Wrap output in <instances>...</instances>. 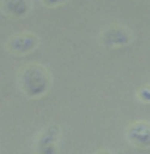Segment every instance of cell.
I'll return each mask as SVG.
<instances>
[{"label": "cell", "instance_id": "277c9868", "mask_svg": "<svg viewBox=\"0 0 150 154\" xmlns=\"http://www.w3.org/2000/svg\"><path fill=\"white\" fill-rule=\"evenodd\" d=\"M60 138V129L56 125H50L46 128L37 139V151L43 154L56 153L57 141Z\"/></svg>", "mask_w": 150, "mask_h": 154}, {"label": "cell", "instance_id": "5b68a950", "mask_svg": "<svg viewBox=\"0 0 150 154\" xmlns=\"http://www.w3.org/2000/svg\"><path fill=\"white\" fill-rule=\"evenodd\" d=\"M128 139L138 148L150 147V123L147 122H135L128 128Z\"/></svg>", "mask_w": 150, "mask_h": 154}, {"label": "cell", "instance_id": "8992f818", "mask_svg": "<svg viewBox=\"0 0 150 154\" xmlns=\"http://www.w3.org/2000/svg\"><path fill=\"white\" fill-rule=\"evenodd\" d=\"M31 9V0H1V11L10 18H24Z\"/></svg>", "mask_w": 150, "mask_h": 154}, {"label": "cell", "instance_id": "52a82bcc", "mask_svg": "<svg viewBox=\"0 0 150 154\" xmlns=\"http://www.w3.org/2000/svg\"><path fill=\"white\" fill-rule=\"evenodd\" d=\"M137 96H138V99H140L141 102L150 104V85L140 88V91L137 92Z\"/></svg>", "mask_w": 150, "mask_h": 154}, {"label": "cell", "instance_id": "7a4b0ae2", "mask_svg": "<svg viewBox=\"0 0 150 154\" xmlns=\"http://www.w3.org/2000/svg\"><path fill=\"white\" fill-rule=\"evenodd\" d=\"M7 49L13 55H27L38 46V37L31 33L16 34L7 40Z\"/></svg>", "mask_w": 150, "mask_h": 154}, {"label": "cell", "instance_id": "ba28073f", "mask_svg": "<svg viewBox=\"0 0 150 154\" xmlns=\"http://www.w3.org/2000/svg\"><path fill=\"white\" fill-rule=\"evenodd\" d=\"M44 6H49V8H56L60 5H65L68 0H41Z\"/></svg>", "mask_w": 150, "mask_h": 154}, {"label": "cell", "instance_id": "3957f363", "mask_svg": "<svg viewBox=\"0 0 150 154\" xmlns=\"http://www.w3.org/2000/svg\"><path fill=\"white\" fill-rule=\"evenodd\" d=\"M131 31L128 28L115 25V27H109L103 31L102 43L106 48H121V46L128 45L131 42Z\"/></svg>", "mask_w": 150, "mask_h": 154}, {"label": "cell", "instance_id": "6da1fadb", "mask_svg": "<svg viewBox=\"0 0 150 154\" xmlns=\"http://www.w3.org/2000/svg\"><path fill=\"white\" fill-rule=\"evenodd\" d=\"M19 86L28 98H40L49 92L52 86V77L43 65L30 64L19 74Z\"/></svg>", "mask_w": 150, "mask_h": 154}]
</instances>
